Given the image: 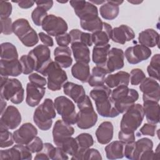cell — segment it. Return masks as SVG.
Masks as SVG:
<instances>
[{"label": "cell", "mask_w": 160, "mask_h": 160, "mask_svg": "<svg viewBox=\"0 0 160 160\" xmlns=\"http://www.w3.org/2000/svg\"><path fill=\"white\" fill-rule=\"evenodd\" d=\"M69 3L80 21H90L99 16L98 8L89 1H70Z\"/></svg>", "instance_id": "obj_12"}, {"label": "cell", "mask_w": 160, "mask_h": 160, "mask_svg": "<svg viewBox=\"0 0 160 160\" xmlns=\"http://www.w3.org/2000/svg\"><path fill=\"white\" fill-rule=\"evenodd\" d=\"M112 29V28L109 24L103 22L102 28L91 34L92 43L95 46L108 44L111 38Z\"/></svg>", "instance_id": "obj_29"}, {"label": "cell", "mask_w": 160, "mask_h": 160, "mask_svg": "<svg viewBox=\"0 0 160 160\" xmlns=\"http://www.w3.org/2000/svg\"><path fill=\"white\" fill-rule=\"evenodd\" d=\"M39 38L40 39L41 41L46 46L52 47L54 45V41L52 38L48 34H46L43 32H40L38 34Z\"/></svg>", "instance_id": "obj_56"}, {"label": "cell", "mask_w": 160, "mask_h": 160, "mask_svg": "<svg viewBox=\"0 0 160 160\" xmlns=\"http://www.w3.org/2000/svg\"><path fill=\"white\" fill-rule=\"evenodd\" d=\"M80 25L82 29L84 30L89 31L92 33L99 31L102 28L103 22L98 16V18L90 21H80Z\"/></svg>", "instance_id": "obj_43"}, {"label": "cell", "mask_w": 160, "mask_h": 160, "mask_svg": "<svg viewBox=\"0 0 160 160\" xmlns=\"http://www.w3.org/2000/svg\"><path fill=\"white\" fill-rule=\"evenodd\" d=\"M0 147L4 148L13 145L14 141L13 133L12 134L9 129L0 128Z\"/></svg>", "instance_id": "obj_46"}, {"label": "cell", "mask_w": 160, "mask_h": 160, "mask_svg": "<svg viewBox=\"0 0 160 160\" xmlns=\"http://www.w3.org/2000/svg\"><path fill=\"white\" fill-rule=\"evenodd\" d=\"M1 76L16 77L19 76L22 71V66L19 59L6 60L1 59L0 61Z\"/></svg>", "instance_id": "obj_23"}, {"label": "cell", "mask_w": 160, "mask_h": 160, "mask_svg": "<svg viewBox=\"0 0 160 160\" xmlns=\"http://www.w3.org/2000/svg\"><path fill=\"white\" fill-rule=\"evenodd\" d=\"M1 19V31L5 35H10L13 32L12 23L10 18Z\"/></svg>", "instance_id": "obj_50"}, {"label": "cell", "mask_w": 160, "mask_h": 160, "mask_svg": "<svg viewBox=\"0 0 160 160\" xmlns=\"http://www.w3.org/2000/svg\"><path fill=\"white\" fill-rule=\"evenodd\" d=\"M48 11L44 9L37 6L31 12V18L34 24L38 26L42 25L45 18L48 15Z\"/></svg>", "instance_id": "obj_47"}, {"label": "cell", "mask_w": 160, "mask_h": 160, "mask_svg": "<svg viewBox=\"0 0 160 160\" xmlns=\"http://www.w3.org/2000/svg\"><path fill=\"white\" fill-rule=\"evenodd\" d=\"M28 54L34 60V71L44 76L46 69L52 61L51 58V51L48 46L44 44L38 45L30 51Z\"/></svg>", "instance_id": "obj_11"}, {"label": "cell", "mask_w": 160, "mask_h": 160, "mask_svg": "<svg viewBox=\"0 0 160 160\" xmlns=\"http://www.w3.org/2000/svg\"><path fill=\"white\" fill-rule=\"evenodd\" d=\"M125 143L121 141H112L104 148L106 158L109 159H121L124 157Z\"/></svg>", "instance_id": "obj_35"}, {"label": "cell", "mask_w": 160, "mask_h": 160, "mask_svg": "<svg viewBox=\"0 0 160 160\" xmlns=\"http://www.w3.org/2000/svg\"><path fill=\"white\" fill-rule=\"evenodd\" d=\"M71 49L76 62L87 64L90 62V50L86 44L79 42H72L71 43Z\"/></svg>", "instance_id": "obj_31"}, {"label": "cell", "mask_w": 160, "mask_h": 160, "mask_svg": "<svg viewBox=\"0 0 160 160\" xmlns=\"http://www.w3.org/2000/svg\"><path fill=\"white\" fill-rule=\"evenodd\" d=\"M41 26L48 34L52 36L66 32L68 29L66 21L61 17L54 14H48L44 19Z\"/></svg>", "instance_id": "obj_13"}, {"label": "cell", "mask_w": 160, "mask_h": 160, "mask_svg": "<svg viewBox=\"0 0 160 160\" xmlns=\"http://www.w3.org/2000/svg\"><path fill=\"white\" fill-rule=\"evenodd\" d=\"M28 79L30 82L39 86L44 87L47 84V79L38 73L34 72L30 74L28 76Z\"/></svg>", "instance_id": "obj_52"}, {"label": "cell", "mask_w": 160, "mask_h": 160, "mask_svg": "<svg viewBox=\"0 0 160 160\" xmlns=\"http://www.w3.org/2000/svg\"><path fill=\"white\" fill-rule=\"evenodd\" d=\"M79 111L77 112L76 124L81 129L92 128L98 121V115L94 111L92 102L88 96L77 104Z\"/></svg>", "instance_id": "obj_6"}, {"label": "cell", "mask_w": 160, "mask_h": 160, "mask_svg": "<svg viewBox=\"0 0 160 160\" xmlns=\"http://www.w3.org/2000/svg\"><path fill=\"white\" fill-rule=\"evenodd\" d=\"M146 78V75L142 69L139 68H135L132 69L130 72L129 82L131 85L137 86L139 84Z\"/></svg>", "instance_id": "obj_48"}, {"label": "cell", "mask_w": 160, "mask_h": 160, "mask_svg": "<svg viewBox=\"0 0 160 160\" xmlns=\"http://www.w3.org/2000/svg\"><path fill=\"white\" fill-rule=\"evenodd\" d=\"M138 41L140 44L149 48H153L159 44V34L153 29H146L139 34Z\"/></svg>", "instance_id": "obj_32"}, {"label": "cell", "mask_w": 160, "mask_h": 160, "mask_svg": "<svg viewBox=\"0 0 160 160\" xmlns=\"http://www.w3.org/2000/svg\"><path fill=\"white\" fill-rule=\"evenodd\" d=\"M105 83L109 88H114L120 86H128L129 74L122 71H120L115 74H109L106 78Z\"/></svg>", "instance_id": "obj_30"}, {"label": "cell", "mask_w": 160, "mask_h": 160, "mask_svg": "<svg viewBox=\"0 0 160 160\" xmlns=\"http://www.w3.org/2000/svg\"><path fill=\"white\" fill-rule=\"evenodd\" d=\"M135 38L134 31L129 26L122 24L112 29L111 39L113 42L124 44L126 42L132 40Z\"/></svg>", "instance_id": "obj_22"}, {"label": "cell", "mask_w": 160, "mask_h": 160, "mask_svg": "<svg viewBox=\"0 0 160 160\" xmlns=\"http://www.w3.org/2000/svg\"><path fill=\"white\" fill-rule=\"evenodd\" d=\"M12 7L10 2L1 1H0V18H9L11 14Z\"/></svg>", "instance_id": "obj_51"}, {"label": "cell", "mask_w": 160, "mask_h": 160, "mask_svg": "<svg viewBox=\"0 0 160 160\" xmlns=\"http://www.w3.org/2000/svg\"><path fill=\"white\" fill-rule=\"evenodd\" d=\"M69 159V158H68L67 154L61 148L56 146L52 159L53 160H56V159L65 160V159Z\"/></svg>", "instance_id": "obj_57"}, {"label": "cell", "mask_w": 160, "mask_h": 160, "mask_svg": "<svg viewBox=\"0 0 160 160\" xmlns=\"http://www.w3.org/2000/svg\"><path fill=\"white\" fill-rule=\"evenodd\" d=\"M112 90L107 86L94 87L90 92V97L94 100L98 113L104 118H115L120 113L117 110L111 97Z\"/></svg>", "instance_id": "obj_1"}, {"label": "cell", "mask_w": 160, "mask_h": 160, "mask_svg": "<svg viewBox=\"0 0 160 160\" xmlns=\"http://www.w3.org/2000/svg\"><path fill=\"white\" fill-rule=\"evenodd\" d=\"M44 76L47 77V87L52 91L60 90L68 80L66 71L55 61L51 62Z\"/></svg>", "instance_id": "obj_9"}, {"label": "cell", "mask_w": 160, "mask_h": 160, "mask_svg": "<svg viewBox=\"0 0 160 160\" xmlns=\"http://www.w3.org/2000/svg\"><path fill=\"white\" fill-rule=\"evenodd\" d=\"M56 41L59 46H68L71 43V38L69 33L64 32L55 36Z\"/></svg>", "instance_id": "obj_54"}, {"label": "cell", "mask_w": 160, "mask_h": 160, "mask_svg": "<svg viewBox=\"0 0 160 160\" xmlns=\"http://www.w3.org/2000/svg\"><path fill=\"white\" fill-rule=\"evenodd\" d=\"M153 142L148 138L125 144L124 156L131 160L154 159L156 153L152 151Z\"/></svg>", "instance_id": "obj_2"}, {"label": "cell", "mask_w": 160, "mask_h": 160, "mask_svg": "<svg viewBox=\"0 0 160 160\" xmlns=\"http://www.w3.org/2000/svg\"><path fill=\"white\" fill-rule=\"evenodd\" d=\"M111 97L117 110L121 114L135 104L139 99V93L136 89L129 88L128 86H120L112 91Z\"/></svg>", "instance_id": "obj_4"}, {"label": "cell", "mask_w": 160, "mask_h": 160, "mask_svg": "<svg viewBox=\"0 0 160 160\" xmlns=\"http://www.w3.org/2000/svg\"><path fill=\"white\" fill-rule=\"evenodd\" d=\"M56 111L59 114L62 120L69 124H76L77 112L74 102L64 96H60L55 98L54 101Z\"/></svg>", "instance_id": "obj_10"}, {"label": "cell", "mask_w": 160, "mask_h": 160, "mask_svg": "<svg viewBox=\"0 0 160 160\" xmlns=\"http://www.w3.org/2000/svg\"><path fill=\"white\" fill-rule=\"evenodd\" d=\"M75 139L78 146L77 152L84 151L91 147L94 144L93 138L89 133H81L77 136Z\"/></svg>", "instance_id": "obj_41"}, {"label": "cell", "mask_w": 160, "mask_h": 160, "mask_svg": "<svg viewBox=\"0 0 160 160\" xmlns=\"http://www.w3.org/2000/svg\"><path fill=\"white\" fill-rule=\"evenodd\" d=\"M54 103L52 99L46 98L34 112L33 121L42 131L49 130L52 124V119L56 116Z\"/></svg>", "instance_id": "obj_3"}, {"label": "cell", "mask_w": 160, "mask_h": 160, "mask_svg": "<svg viewBox=\"0 0 160 160\" xmlns=\"http://www.w3.org/2000/svg\"><path fill=\"white\" fill-rule=\"evenodd\" d=\"M71 159H102L99 151L94 148H88L82 151H78L72 156Z\"/></svg>", "instance_id": "obj_39"}, {"label": "cell", "mask_w": 160, "mask_h": 160, "mask_svg": "<svg viewBox=\"0 0 160 160\" xmlns=\"http://www.w3.org/2000/svg\"><path fill=\"white\" fill-rule=\"evenodd\" d=\"M72 76L82 83L88 82L91 76L90 68L88 64L76 62L71 68Z\"/></svg>", "instance_id": "obj_33"}, {"label": "cell", "mask_w": 160, "mask_h": 160, "mask_svg": "<svg viewBox=\"0 0 160 160\" xmlns=\"http://www.w3.org/2000/svg\"><path fill=\"white\" fill-rule=\"evenodd\" d=\"M118 138L119 141L126 144V143L135 141L136 136L134 132L128 133V132H122V131H120L118 133Z\"/></svg>", "instance_id": "obj_55"}, {"label": "cell", "mask_w": 160, "mask_h": 160, "mask_svg": "<svg viewBox=\"0 0 160 160\" xmlns=\"http://www.w3.org/2000/svg\"><path fill=\"white\" fill-rule=\"evenodd\" d=\"M114 127L110 121L102 122L96 131V137L98 142L101 144L110 142L113 138Z\"/></svg>", "instance_id": "obj_27"}, {"label": "cell", "mask_w": 160, "mask_h": 160, "mask_svg": "<svg viewBox=\"0 0 160 160\" xmlns=\"http://www.w3.org/2000/svg\"><path fill=\"white\" fill-rule=\"evenodd\" d=\"M46 92L44 87L35 85L31 82H28L26 85V102L30 107L38 106Z\"/></svg>", "instance_id": "obj_21"}, {"label": "cell", "mask_w": 160, "mask_h": 160, "mask_svg": "<svg viewBox=\"0 0 160 160\" xmlns=\"http://www.w3.org/2000/svg\"><path fill=\"white\" fill-rule=\"evenodd\" d=\"M69 34L71 38V43L79 42L86 44L88 47L91 46L93 44L92 41L91 34L90 33L83 32L78 29H74L71 30Z\"/></svg>", "instance_id": "obj_37"}, {"label": "cell", "mask_w": 160, "mask_h": 160, "mask_svg": "<svg viewBox=\"0 0 160 160\" xmlns=\"http://www.w3.org/2000/svg\"><path fill=\"white\" fill-rule=\"evenodd\" d=\"M19 61L22 66V74H30L35 70L34 60L29 54L22 55Z\"/></svg>", "instance_id": "obj_45"}, {"label": "cell", "mask_w": 160, "mask_h": 160, "mask_svg": "<svg viewBox=\"0 0 160 160\" xmlns=\"http://www.w3.org/2000/svg\"><path fill=\"white\" fill-rule=\"evenodd\" d=\"M74 133V129L71 125L63 120L58 119L52 128L53 142L58 146L64 140L72 136Z\"/></svg>", "instance_id": "obj_18"}, {"label": "cell", "mask_w": 160, "mask_h": 160, "mask_svg": "<svg viewBox=\"0 0 160 160\" xmlns=\"http://www.w3.org/2000/svg\"><path fill=\"white\" fill-rule=\"evenodd\" d=\"M58 2H59V3H66V2H67L68 1H63V2H62V1H58Z\"/></svg>", "instance_id": "obj_63"}, {"label": "cell", "mask_w": 160, "mask_h": 160, "mask_svg": "<svg viewBox=\"0 0 160 160\" xmlns=\"http://www.w3.org/2000/svg\"><path fill=\"white\" fill-rule=\"evenodd\" d=\"M53 1H36L35 3L36 4L37 6L41 7L44 9L46 11H49L53 5Z\"/></svg>", "instance_id": "obj_58"}, {"label": "cell", "mask_w": 160, "mask_h": 160, "mask_svg": "<svg viewBox=\"0 0 160 160\" xmlns=\"http://www.w3.org/2000/svg\"><path fill=\"white\" fill-rule=\"evenodd\" d=\"M124 51L121 49L112 48L108 52L105 68L109 74L115 71L119 70L124 67Z\"/></svg>", "instance_id": "obj_20"}, {"label": "cell", "mask_w": 160, "mask_h": 160, "mask_svg": "<svg viewBox=\"0 0 160 160\" xmlns=\"http://www.w3.org/2000/svg\"><path fill=\"white\" fill-rule=\"evenodd\" d=\"M89 2H91V3H92L93 4L96 5V4H102L103 3H104V2H106V1H98V0L92 1V0H91V1H90Z\"/></svg>", "instance_id": "obj_61"}, {"label": "cell", "mask_w": 160, "mask_h": 160, "mask_svg": "<svg viewBox=\"0 0 160 160\" xmlns=\"http://www.w3.org/2000/svg\"><path fill=\"white\" fill-rule=\"evenodd\" d=\"M129 2L131 3V4H140L141 2H142V1H128Z\"/></svg>", "instance_id": "obj_62"}, {"label": "cell", "mask_w": 160, "mask_h": 160, "mask_svg": "<svg viewBox=\"0 0 160 160\" xmlns=\"http://www.w3.org/2000/svg\"><path fill=\"white\" fill-rule=\"evenodd\" d=\"M159 65L160 54H154L151 59L149 64L147 68V71L150 78L158 81L159 79Z\"/></svg>", "instance_id": "obj_40"}, {"label": "cell", "mask_w": 160, "mask_h": 160, "mask_svg": "<svg viewBox=\"0 0 160 160\" xmlns=\"http://www.w3.org/2000/svg\"><path fill=\"white\" fill-rule=\"evenodd\" d=\"M21 122V114L17 108L9 106L1 113L0 128L15 129Z\"/></svg>", "instance_id": "obj_16"}, {"label": "cell", "mask_w": 160, "mask_h": 160, "mask_svg": "<svg viewBox=\"0 0 160 160\" xmlns=\"http://www.w3.org/2000/svg\"><path fill=\"white\" fill-rule=\"evenodd\" d=\"M144 116L148 123L157 124L159 122V104L153 101H143L142 105Z\"/></svg>", "instance_id": "obj_28"}, {"label": "cell", "mask_w": 160, "mask_h": 160, "mask_svg": "<svg viewBox=\"0 0 160 160\" xmlns=\"http://www.w3.org/2000/svg\"><path fill=\"white\" fill-rule=\"evenodd\" d=\"M6 101V100L1 98V113H2L3 111L6 109V107L7 105V102Z\"/></svg>", "instance_id": "obj_60"}, {"label": "cell", "mask_w": 160, "mask_h": 160, "mask_svg": "<svg viewBox=\"0 0 160 160\" xmlns=\"http://www.w3.org/2000/svg\"><path fill=\"white\" fill-rule=\"evenodd\" d=\"M111 46L108 44L102 46H94L92 49V60L96 66L105 67Z\"/></svg>", "instance_id": "obj_36"}, {"label": "cell", "mask_w": 160, "mask_h": 160, "mask_svg": "<svg viewBox=\"0 0 160 160\" xmlns=\"http://www.w3.org/2000/svg\"><path fill=\"white\" fill-rule=\"evenodd\" d=\"M43 145L42 139L36 136L26 146L32 153H35L39 152L42 149Z\"/></svg>", "instance_id": "obj_49"}, {"label": "cell", "mask_w": 160, "mask_h": 160, "mask_svg": "<svg viewBox=\"0 0 160 160\" xmlns=\"http://www.w3.org/2000/svg\"><path fill=\"white\" fill-rule=\"evenodd\" d=\"M142 94V101H153L159 102L160 99V86L159 82L150 77L146 78L139 86Z\"/></svg>", "instance_id": "obj_14"}, {"label": "cell", "mask_w": 160, "mask_h": 160, "mask_svg": "<svg viewBox=\"0 0 160 160\" xmlns=\"http://www.w3.org/2000/svg\"><path fill=\"white\" fill-rule=\"evenodd\" d=\"M1 159H32V152L26 145L17 144L8 149L0 151Z\"/></svg>", "instance_id": "obj_17"}, {"label": "cell", "mask_w": 160, "mask_h": 160, "mask_svg": "<svg viewBox=\"0 0 160 160\" xmlns=\"http://www.w3.org/2000/svg\"><path fill=\"white\" fill-rule=\"evenodd\" d=\"M64 93L76 104L81 102L86 97V92L82 86L72 82L66 81L62 86Z\"/></svg>", "instance_id": "obj_24"}, {"label": "cell", "mask_w": 160, "mask_h": 160, "mask_svg": "<svg viewBox=\"0 0 160 160\" xmlns=\"http://www.w3.org/2000/svg\"><path fill=\"white\" fill-rule=\"evenodd\" d=\"M157 128L156 124H152L150 123H145L139 129V132L144 136H154Z\"/></svg>", "instance_id": "obj_53"}, {"label": "cell", "mask_w": 160, "mask_h": 160, "mask_svg": "<svg viewBox=\"0 0 160 160\" xmlns=\"http://www.w3.org/2000/svg\"><path fill=\"white\" fill-rule=\"evenodd\" d=\"M109 74L108 71L105 67L99 66H94L92 69L88 81L89 85L91 87H97L104 85L106 78Z\"/></svg>", "instance_id": "obj_34"}, {"label": "cell", "mask_w": 160, "mask_h": 160, "mask_svg": "<svg viewBox=\"0 0 160 160\" xmlns=\"http://www.w3.org/2000/svg\"><path fill=\"white\" fill-rule=\"evenodd\" d=\"M13 33L26 47H32L39 41L36 31L30 26L29 21L24 18H19L12 22Z\"/></svg>", "instance_id": "obj_7"}, {"label": "cell", "mask_w": 160, "mask_h": 160, "mask_svg": "<svg viewBox=\"0 0 160 160\" xmlns=\"http://www.w3.org/2000/svg\"><path fill=\"white\" fill-rule=\"evenodd\" d=\"M37 134L36 128L30 122L22 124L19 129L13 132L15 142L24 145L28 144Z\"/></svg>", "instance_id": "obj_19"}, {"label": "cell", "mask_w": 160, "mask_h": 160, "mask_svg": "<svg viewBox=\"0 0 160 160\" xmlns=\"http://www.w3.org/2000/svg\"><path fill=\"white\" fill-rule=\"evenodd\" d=\"M151 50L142 44H136L128 47L124 54L131 64H136L149 59L151 55Z\"/></svg>", "instance_id": "obj_15"}, {"label": "cell", "mask_w": 160, "mask_h": 160, "mask_svg": "<svg viewBox=\"0 0 160 160\" xmlns=\"http://www.w3.org/2000/svg\"><path fill=\"white\" fill-rule=\"evenodd\" d=\"M1 58L6 60L18 59V52L16 46L8 42H3L1 44Z\"/></svg>", "instance_id": "obj_38"}, {"label": "cell", "mask_w": 160, "mask_h": 160, "mask_svg": "<svg viewBox=\"0 0 160 160\" xmlns=\"http://www.w3.org/2000/svg\"><path fill=\"white\" fill-rule=\"evenodd\" d=\"M1 98L11 101L15 104L21 103L24 98V89L20 81L15 78H8L1 84Z\"/></svg>", "instance_id": "obj_8"}, {"label": "cell", "mask_w": 160, "mask_h": 160, "mask_svg": "<svg viewBox=\"0 0 160 160\" xmlns=\"http://www.w3.org/2000/svg\"><path fill=\"white\" fill-rule=\"evenodd\" d=\"M123 1H106L99 8L100 15L106 20H113L119 12V7Z\"/></svg>", "instance_id": "obj_25"}, {"label": "cell", "mask_w": 160, "mask_h": 160, "mask_svg": "<svg viewBox=\"0 0 160 160\" xmlns=\"http://www.w3.org/2000/svg\"><path fill=\"white\" fill-rule=\"evenodd\" d=\"M72 51L68 46H58L54 51V61L62 68H69L72 63Z\"/></svg>", "instance_id": "obj_26"}, {"label": "cell", "mask_w": 160, "mask_h": 160, "mask_svg": "<svg viewBox=\"0 0 160 160\" xmlns=\"http://www.w3.org/2000/svg\"><path fill=\"white\" fill-rule=\"evenodd\" d=\"M144 118L142 106L139 103L129 107L122 115L121 122V131L124 132H134L141 124Z\"/></svg>", "instance_id": "obj_5"}, {"label": "cell", "mask_w": 160, "mask_h": 160, "mask_svg": "<svg viewBox=\"0 0 160 160\" xmlns=\"http://www.w3.org/2000/svg\"><path fill=\"white\" fill-rule=\"evenodd\" d=\"M56 148L49 142H46L42 149L37 152L34 159H52L55 152Z\"/></svg>", "instance_id": "obj_44"}, {"label": "cell", "mask_w": 160, "mask_h": 160, "mask_svg": "<svg viewBox=\"0 0 160 160\" xmlns=\"http://www.w3.org/2000/svg\"><path fill=\"white\" fill-rule=\"evenodd\" d=\"M58 147L61 148L67 154L71 156L76 154L78 150L76 140L72 136L64 140Z\"/></svg>", "instance_id": "obj_42"}, {"label": "cell", "mask_w": 160, "mask_h": 160, "mask_svg": "<svg viewBox=\"0 0 160 160\" xmlns=\"http://www.w3.org/2000/svg\"><path fill=\"white\" fill-rule=\"evenodd\" d=\"M13 2L18 3L19 7L23 9H28L31 8L35 3L34 1H12Z\"/></svg>", "instance_id": "obj_59"}]
</instances>
